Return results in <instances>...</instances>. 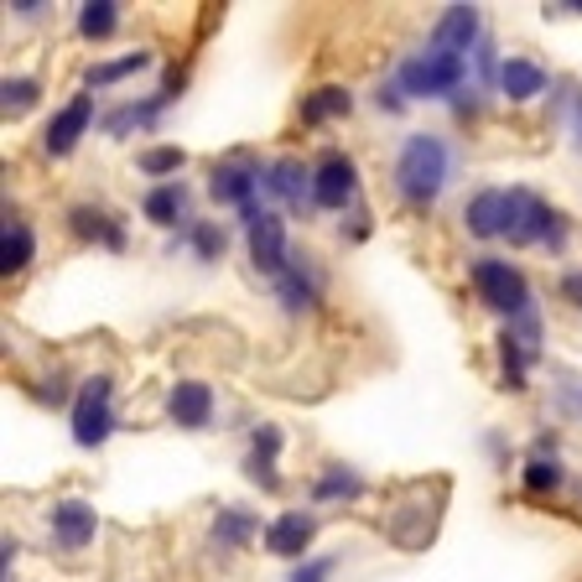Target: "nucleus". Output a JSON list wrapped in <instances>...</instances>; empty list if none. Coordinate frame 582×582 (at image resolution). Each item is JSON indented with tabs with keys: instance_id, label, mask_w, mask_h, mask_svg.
<instances>
[{
	"instance_id": "nucleus-35",
	"label": "nucleus",
	"mask_w": 582,
	"mask_h": 582,
	"mask_svg": "<svg viewBox=\"0 0 582 582\" xmlns=\"http://www.w3.org/2000/svg\"><path fill=\"white\" fill-rule=\"evenodd\" d=\"M561 297H572V302L582 307V271H572V276H561Z\"/></svg>"
},
{
	"instance_id": "nucleus-17",
	"label": "nucleus",
	"mask_w": 582,
	"mask_h": 582,
	"mask_svg": "<svg viewBox=\"0 0 582 582\" xmlns=\"http://www.w3.org/2000/svg\"><path fill=\"white\" fill-rule=\"evenodd\" d=\"M349 110H354V94L338 89V84H327V89H318V94H307V99H302V120H307V125L338 120V115H349Z\"/></svg>"
},
{
	"instance_id": "nucleus-4",
	"label": "nucleus",
	"mask_w": 582,
	"mask_h": 582,
	"mask_svg": "<svg viewBox=\"0 0 582 582\" xmlns=\"http://www.w3.org/2000/svg\"><path fill=\"white\" fill-rule=\"evenodd\" d=\"M510 245H561L567 239V224H561V213L552 203H541L536 193H525V187H510Z\"/></svg>"
},
{
	"instance_id": "nucleus-2",
	"label": "nucleus",
	"mask_w": 582,
	"mask_h": 582,
	"mask_svg": "<svg viewBox=\"0 0 582 582\" xmlns=\"http://www.w3.org/2000/svg\"><path fill=\"white\" fill-rule=\"evenodd\" d=\"M473 292H479V302L484 307H494V312H505V318H525L531 312V286H525V276L515 271L510 260H494V256H484V260H473Z\"/></svg>"
},
{
	"instance_id": "nucleus-25",
	"label": "nucleus",
	"mask_w": 582,
	"mask_h": 582,
	"mask_svg": "<svg viewBox=\"0 0 582 582\" xmlns=\"http://www.w3.org/2000/svg\"><path fill=\"white\" fill-rule=\"evenodd\" d=\"M166 104V94H157V99H146V104H125V110H115V115L104 120V131L110 136H125L131 125H146V120H157V110Z\"/></svg>"
},
{
	"instance_id": "nucleus-18",
	"label": "nucleus",
	"mask_w": 582,
	"mask_h": 582,
	"mask_svg": "<svg viewBox=\"0 0 582 582\" xmlns=\"http://www.w3.org/2000/svg\"><path fill=\"white\" fill-rule=\"evenodd\" d=\"M69 219H73V234H78V239H104L110 250H120V245H125L120 224H110V213H104V209H89V203H84V209H73Z\"/></svg>"
},
{
	"instance_id": "nucleus-21",
	"label": "nucleus",
	"mask_w": 582,
	"mask_h": 582,
	"mask_svg": "<svg viewBox=\"0 0 582 582\" xmlns=\"http://www.w3.org/2000/svg\"><path fill=\"white\" fill-rule=\"evenodd\" d=\"M26 260H32V230H26V224H5V239H0V271L16 276V271H26Z\"/></svg>"
},
{
	"instance_id": "nucleus-26",
	"label": "nucleus",
	"mask_w": 582,
	"mask_h": 582,
	"mask_svg": "<svg viewBox=\"0 0 582 582\" xmlns=\"http://www.w3.org/2000/svg\"><path fill=\"white\" fill-rule=\"evenodd\" d=\"M359 490H364V484H359V473H349V468H327L312 494H318V505H327V499H354Z\"/></svg>"
},
{
	"instance_id": "nucleus-20",
	"label": "nucleus",
	"mask_w": 582,
	"mask_h": 582,
	"mask_svg": "<svg viewBox=\"0 0 582 582\" xmlns=\"http://www.w3.org/2000/svg\"><path fill=\"white\" fill-rule=\"evenodd\" d=\"M183 209H187V187L183 183H166V187H157V193H151V198H146V219H151V224H177V219H183Z\"/></svg>"
},
{
	"instance_id": "nucleus-10",
	"label": "nucleus",
	"mask_w": 582,
	"mask_h": 582,
	"mask_svg": "<svg viewBox=\"0 0 582 582\" xmlns=\"http://www.w3.org/2000/svg\"><path fill=\"white\" fill-rule=\"evenodd\" d=\"M89 120H94V99H89V94H73L69 104H63V110L52 115V125H47V136H42L47 157H69L73 146L84 140Z\"/></svg>"
},
{
	"instance_id": "nucleus-31",
	"label": "nucleus",
	"mask_w": 582,
	"mask_h": 582,
	"mask_svg": "<svg viewBox=\"0 0 582 582\" xmlns=\"http://www.w3.org/2000/svg\"><path fill=\"white\" fill-rule=\"evenodd\" d=\"M245 473H250V479H256L260 490H281L276 458H265V453H250V458H245Z\"/></svg>"
},
{
	"instance_id": "nucleus-11",
	"label": "nucleus",
	"mask_w": 582,
	"mask_h": 582,
	"mask_svg": "<svg viewBox=\"0 0 582 582\" xmlns=\"http://www.w3.org/2000/svg\"><path fill=\"white\" fill-rule=\"evenodd\" d=\"M473 42H479V11H473V5H447L443 22L432 26V52L463 58Z\"/></svg>"
},
{
	"instance_id": "nucleus-27",
	"label": "nucleus",
	"mask_w": 582,
	"mask_h": 582,
	"mask_svg": "<svg viewBox=\"0 0 582 582\" xmlns=\"http://www.w3.org/2000/svg\"><path fill=\"white\" fill-rule=\"evenodd\" d=\"M525 354L531 349H525L515 333L499 338V359H505V385H510V391H525Z\"/></svg>"
},
{
	"instance_id": "nucleus-16",
	"label": "nucleus",
	"mask_w": 582,
	"mask_h": 582,
	"mask_svg": "<svg viewBox=\"0 0 582 582\" xmlns=\"http://www.w3.org/2000/svg\"><path fill=\"white\" fill-rule=\"evenodd\" d=\"M265 187L276 193L281 203H292V209H297L302 198H312V172H307L297 157H281V162L265 166Z\"/></svg>"
},
{
	"instance_id": "nucleus-3",
	"label": "nucleus",
	"mask_w": 582,
	"mask_h": 582,
	"mask_svg": "<svg viewBox=\"0 0 582 582\" xmlns=\"http://www.w3.org/2000/svg\"><path fill=\"white\" fill-rule=\"evenodd\" d=\"M468 63L463 58H447V52H417V58H406L396 73V89L400 94H417V99H443V94H453L458 84H463Z\"/></svg>"
},
{
	"instance_id": "nucleus-22",
	"label": "nucleus",
	"mask_w": 582,
	"mask_h": 582,
	"mask_svg": "<svg viewBox=\"0 0 582 582\" xmlns=\"http://www.w3.org/2000/svg\"><path fill=\"white\" fill-rule=\"evenodd\" d=\"M115 26H120L115 0H89V5L78 11V32H84V37H110Z\"/></svg>"
},
{
	"instance_id": "nucleus-5",
	"label": "nucleus",
	"mask_w": 582,
	"mask_h": 582,
	"mask_svg": "<svg viewBox=\"0 0 582 582\" xmlns=\"http://www.w3.org/2000/svg\"><path fill=\"white\" fill-rule=\"evenodd\" d=\"M115 432V411H110V374H89L84 391L73 400V443L99 447Z\"/></svg>"
},
{
	"instance_id": "nucleus-36",
	"label": "nucleus",
	"mask_w": 582,
	"mask_h": 582,
	"mask_svg": "<svg viewBox=\"0 0 582 582\" xmlns=\"http://www.w3.org/2000/svg\"><path fill=\"white\" fill-rule=\"evenodd\" d=\"M572 136H578V146H582V94L572 99Z\"/></svg>"
},
{
	"instance_id": "nucleus-24",
	"label": "nucleus",
	"mask_w": 582,
	"mask_h": 582,
	"mask_svg": "<svg viewBox=\"0 0 582 582\" xmlns=\"http://www.w3.org/2000/svg\"><path fill=\"white\" fill-rule=\"evenodd\" d=\"M140 69H151V52H131V58H120V63H99V69L84 73V84H89V89H104V84H115V78L140 73Z\"/></svg>"
},
{
	"instance_id": "nucleus-34",
	"label": "nucleus",
	"mask_w": 582,
	"mask_h": 582,
	"mask_svg": "<svg viewBox=\"0 0 582 582\" xmlns=\"http://www.w3.org/2000/svg\"><path fill=\"white\" fill-rule=\"evenodd\" d=\"M250 453H265V458H276V453H281V426H256V437H250Z\"/></svg>"
},
{
	"instance_id": "nucleus-6",
	"label": "nucleus",
	"mask_w": 582,
	"mask_h": 582,
	"mask_svg": "<svg viewBox=\"0 0 582 582\" xmlns=\"http://www.w3.org/2000/svg\"><path fill=\"white\" fill-rule=\"evenodd\" d=\"M265 183V172H260L250 157H230V162H213L209 172V193L219 203H234L239 213H260L256 209V187Z\"/></svg>"
},
{
	"instance_id": "nucleus-9",
	"label": "nucleus",
	"mask_w": 582,
	"mask_h": 582,
	"mask_svg": "<svg viewBox=\"0 0 582 582\" xmlns=\"http://www.w3.org/2000/svg\"><path fill=\"white\" fill-rule=\"evenodd\" d=\"M312 536H318V515L312 510H286L265 525V552L281 557V561H297L307 546H312Z\"/></svg>"
},
{
	"instance_id": "nucleus-33",
	"label": "nucleus",
	"mask_w": 582,
	"mask_h": 582,
	"mask_svg": "<svg viewBox=\"0 0 582 582\" xmlns=\"http://www.w3.org/2000/svg\"><path fill=\"white\" fill-rule=\"evenodd\" d=\"M333 567H338L333 557H312V561H302V567L292 572V582H327L333 578Z\"/></svg>"
},
{
	"instance_id": "nucleus-1",
	"label": "nucleus",
	"mask_w": 582,
	"mask_h": 582,
	"mask_svg": "<svg viewBox=\"0 0 582 582\" xmlns=\"http://www.w3.org/2000/svg\"><path fill=\"white\" fill-rule=\"evenodd\" d=\"M447 183V140L443 136H406L396 157V193L411 209H426Z\"/></svg>"
},
{
	"instance_id": "nucleus-32",
	"label": "nucleus",
	"mask_w": 582,
	"mask_h": 582,
	"mask_svg": "<svg viewBox=\"0 0 582 582\" xmlns=\"http://www.w3.org/2000/svg\"><path fill=\"white\" fill-rule=\"evenodd\" d=\"M193 250L203 260H219L224 256V234L213 230V224H198V230H193Z\"/></svg>"
},
{
	"instance_id": "nucleus-12",
	"label": "nucleus",
	"mask_w": 582,
	"mask_h": 582,
	"mask_svg": "<svg viewBox=\"0 0 582 582\" xmlns=\"http://www.w3.org/2000/svg\"><path fill=\"white\" fill-rule=\"evenodd\" d=\"M166 411H172V421H177V426H187V432H203V426L213 421V391L203 385V380H183V385H172Z\"/></svg>"
},
{
	"instance_id": "nucleus-23",
	"label": "nucleus",
	"mask_w": 582,
	"mask_h": 582,
	"mask_svg": "<svg viewBox=\"0 0 582 582\" xmlns=\"http://www.w3.org/2000/svg\"><path fill=\"white\" fill-rule=\"evenodd\" d=\"M250 536H256V515L219 510V520H213V541H219V546H245Z\"/></svg>"
},
{
	"instance_id": "nucleus-13",
	"label": "nucleus",
	"mask_w": 582,
	"mask_h": 582,
	"mask_svg": "<svg viewBox=\"0 0 582 582\" xmlns=\"http://www.w3.org/2000/svg\"><path fill=\"white\" fill-rule=\"evenodd\" d=\"M99 531V515L84 505V499H63V505H52V536L63 541V552H84Z\"/></svg>"
},
{
	"instance_id": "nucleus-37",
	"label": "nucleus",
	"mask_w": 582,
	"mask_h": 582,
	"mask_svg": "<svg viewBox=\"0 0 582 582\" xmlns=\"http://www.w3.org/2000/svg\"><path fill=\"white\" fill-rule=\"evenodd\" d=\"M380 104H385V110H400V89H380Z\"/></svg>"
},
{
	"instance_id": "nucleus-29",
	"label": "nucleus",
	"mask_w": 582,
	"mask_h": 582,
	"mask_svg": "<svg viewBox=\"0 0 582 582\" xmlns=\"http://www.w3.org/2000/svg\"><path fill=\"white\" fill-rule=\"evenodd\" d=\"M557 484H561L557 458H531V463H525V490L531 494H546V490H557Z\"/></svg>"
},
{
	"instance_id": "nucleus-14",
	"label": "nucleus",
	"mask_w": 582,
	"mask_h": 582,
	"mask_svg": "<svg viewBox=\"0 0 582 582\" xmlns=\"http://www.w3.org/2000/svg\"><path fill=\"white\" fill-rule=\"evenodd\" d=\"M468 234H479V239H494V234H505V224H510V193H499V187H490V193H473L468 198Z\"/></svg>"
},
{
	"instance_id": "nucleus-15",
	"label": "nucleus",
	"mask_w": 582,
	"mask_h": 582,
	"mask_svg": "<svg viewBox=\"0 0 582 582\" xmlns=\"http://www.w3.org/2000/svg\"><path fill=\"white\" fill-rule=\"evenodd\" d=\"M546 69L541 63H531V58H505L499 63V94L505 99H515V104H525V99H536V94H546Z\"/></svg>"
},
{
	"instance_id": "nucleus-19",
	"label": "nucleus",
	"mask_w": 582,
	"mask_h": 582,
	"mask_svg": "<svg viewBox=\"0 0 582 582\" xmlns=\"http://www.w3.org/2000/svg\"><path fill=\"white\" fill-rule=\"evenodd\" d=\"M307 260V256H302ZM302 260H292V271L281 276V297H286V307L292 312H302V307H318V276L307 271Z\"/></svg>"
},
{
	"instance_id": "nucleus-30",
	"label": "nucleus",
	"mask_w": 582,
	"mask_h": 582,
	"mask_svg": "<svg viewBox=\"0 0 582 582\" xmlns=\"http://www.w3.org/2000/svg\"><path fill=\"white\" fill-rule=\"evenodd\" d=\"M5 115H26L32 104H37V84L32 78H5Z\"/></svg>"
},
{
	"instance_id": "nucleus-28",
	"label": "nucleus",
	"mask_w": 582,
	"mask_h": 582,
	"mask_svg": "<svg viewBox=\"0 0 582 582\" xmlns=\"http://www.w3.org/2000/svg\"><path fill=\"white\" fill-rule=\"evenodd\" d=\"M140 162V172H146V177H166V172H183V151H177V146H151V151H140L136 157Z\"/></svg>"
},
{
	"instance_id": "nucleus-8",
	"label": "nucleus",
	"mask_w": 582,
	"mask_h": 582,
	"mask_svg": "<svg viewBox=\"0 0 582 582\" xmlns=\"http://www.w3.org/2000/svg\"><path fill=\"white\" fill-rule=\"evenodd\" d=\"M354 193H359V166L344 151H327L323 162L312 166V203L338 213L344 203H354Z\"/></svg>"
},
{
	"instance_id": "nucleus-7",
	"label": "nucleus",
	"mask_w": 582,
	"mask_h": 582,
	"mask_svg": "<svg viewBox=\"0 0 582 582\" xmlns=\"http://www.w3.org/2000/svg\"><path fill=\"white\" fill-rule=\"evenodd\" d=\"M245 230H250V260H256L265 276H286L292 271V250H286V224L281 213H245Z\"/></svg>"
}]
</instances>
